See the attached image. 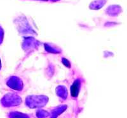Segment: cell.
<instances>
[{
	"instance_id": "obj_1",
	"label": "cell",
	"mask_w": 127,
	"mask_h": 118,
	"mask_svg": "<svg viewBox=\"0 0 127 118\" xmlns=\"http://www.w3.org/2000/svg\"><path fill=\"white\" fill-rule=\"evenodd\" d=\"M79 86H80V83H79V80H76L75 82H74V84H72V86H71V95L72 97H76L78 95L79 90Z\"/></svg>"
}]
</instances>
